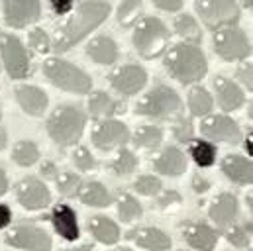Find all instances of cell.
<instances>
[{
	"instance_id": "obj_31",
	"label": "cell",
	"mask_w": 253,
	"mask_h": 251,
	"mask_svg": "<svg viewBox=\"0 0 253 251\" xmlns=\"http://www.w3.org/2000/svg\"><path fill=\"white\" fill-rule=\"evenodd\" d=\"M12 159L20 167H32V165H36L40 161V147L30 139H22V141H18L14 145Z\"/></svg>"
},
{
	"instance_id": "obj_28",
	"label": "cell",
	"mask_w": 253,
	"mask_h": 251,
	"mask_svg": "<svg viewBox=\"0 0 253 251\" xmlns=\"http://www.w3.org/2000/svg\"><path fill=\"white\" fill-rule=\"evenodd\" d=\"M177 36L181 40H185V43H200L202 42V30H200V24L194 16L190 14H179L175 18V24H173Z\"/></svg>"
},
{
	"instance_id": "obj_16",
	"label": "cell",
	"mask_w": 253,
	"mask_h": 251,
	"mask_svg": "<svg viewBox=\"0 0 253 251\" xmlns=\"http://www.w3.org/2000/svg\"><path fill=\"white\" fill-rule=\"evenodd\" d=\"M16 100L20 104V108L28 114V116H34V118H40L43 116V112L47 110L49 106V98H47V92L36 84H18L16 90Z\"/></svg>"
},
{
	"instance_id": "obj_49",
	"label": "cell",
	"mask_w": 253,
	"mask_h": 251,
	"mask_svg": "<svg viewBox=\"0 0 253 251\" xmlns=\"http://www.w3.org/2000/svg\"><path fill=\"white\" fill-rule=\"evenodd\" d=\"M6 190H8V177H6V173L0 169V196L6 194Z\"/></svg>"
},
{
	"instance_id": "obj_12",
	"label": "cell",
	"mask_w": 253,
	"mask_h": 251,
	"mask_svg": "<svg viewBox=\"0 0 253 251\" xmlns=\"http://www.w3.org/2000/svg\"><path fill=\"white\" fill-rule=\"evenodd\" d=\"M110 84L118 94L133 96V94L141 92L143 86L147 84V71L135 63L122 65L110 75Z\"/></svg>"
},
{
	"instance_id": "obj_39",
	"label": "cell",
	"mask_w": 253,
	"mask_h": 251,
	"mask_svg": "<svg viewBox=\"0 0 253 251\" xmlns=\"http://www.w3.org/2000/svg\"><path fill=\"white\" fill-rule=\"evenodd\" d=\"M55 183H57V190H59L61 194L71 196V194L77 192V188L81 185V179H79V175H75V173H61V175L55 177Z\"/></svg>"
},
{
	"instance_id": "obj_3",
	"label": "cell",
	"mask_w": 253,
	"mask_h": 251,
	"mask_svg": "<svg viewBox=\"0 0 253 251\" xmlns=\"http://www.w3.org/2000/svg\"><path fill=\"white\" fill-rule=\"evenodd\" d=\"M86 126V114L79 106L63 104L53 110V114L47 118V133L49 137L61 145V147H71L79 143L83 137Z\"/></svg>"
},
{
	"instance_id": "obj_55",
	"label": "cell",
	"mask_w": 253,
	"mask_h": 251,
	"mask_svg": "<svg viewBox=\"0 0 253 251\" xmlns=\"http://www.w3.org/2000/svg\"><path fill=\"white\" fill-rule=\"evenodd\" d=\"M0 116H2V114H0Z\"/></svg>"
},
{
	"instance_id": "obj_47",
	"label": "cell",
	"mask_w": 253,
	"mask_h": 251,
	"mask_svg": "<svg viewBox=\"0 0 253 251\" xmlns=\"http://www.w3.org/2000/svg\"><path fill=\"white\" fill-rule=\"evenodd\" d=\"M10 220H12V212H10V208H8L6 204H0V230L6 228V226L10 224Z\"/></svg>"
},
{
	"instance_id": "obj_24",
	"label": "cell",
	"mask_w": 253,
	"mask_h": 251,
	"mask_svg": "<svg viewBox=\"0 0 253 251\" xmlns=\"http://www.w3.org/2000/svg\"><path fill=\"white\" fill-rule=\"evenodd\" d=\"M210 220L216 226H228L236 220L238 216V198L230 192H222L220 196L214 198V202L210 204Z\"/></svg>"
},
{
	"instance_id": "obj_42",
	"label": "cell",
	"mask_w": 253,
	"mask_h": 251,
	"mask_svg": "<svg viewBox=\"0 0 253 251\" xmlns=\"http://www.w3.org/2000/svg\"><path fill=\"white\" fill-rule=\"evenodd\" d=\"M175 137L179 141L192 139V124H190L189 118H179V126H175Z\"/></svg>"
},
{
	"instance_id": "obj_23",
	"label": "cell",
	"mask_w": 253,
	"mask_h": 251,
	"mask_svg": "<svg viewBox=\"0 0 253 251\" xmlns=\"http://www.w3.org/2000/svg\"><path fill=\"white\" fill-rule=\"evenodd\" d=\"M88 110L94 118H114L126 112V104L120 100H114L104 90H94L88 98Z\"/></svg>"
},
{
	"instance_id": "obj_41",
	"label": "cell",
	"mask_w": 253,
	"mask_h": 251,
	"mask_svg": "<svg viewBox=\"0 0 253 251\" xmlns=\"http://www.w3.org/2000/svg\"><path fill=\"white\" fill-rule=\"evenodd\" d=\"M236 77H238V81L248 88V90H252L253 88V73H252V61L250 59H244V61H240L238 65V71H236Z\"/></svg>"
},
{
	"instance_id": "obj_35",
	"label": "cell",
	"mask_w": 253,
	"mask_h": 251,
	"mask_svg": "<svg viewBox=\"0 0 253 251\" xmlns=\"http://www.w3.org/2000/svg\"><path fill=\"white\" fill-rule=\"evenodd\" d=\"M135 167H137V157H135V153L129 151V149H120L118 155H116L114 161H112V171H114L116 175H120V177H126L129 173H133Z\"/></svg>"
},
{
	"instance_id": "obj_20",
	"label": "cell",
	"mask_w": 253,
	"mask_h": 251,
	"mask_svg": "<svg viewBox=\"0 0 253 251\" xmlns=\"http://www.w3.org/2000/svg\"><path fill=\"white\" fill-rule=\"evenodd\" d=\"M222 173L238 185H252L253 181V165L250 157H244L238 153L234 155L230 153L222 159Z\"/></svg>"
},
{
	"instance_id": "obj_40",
	"label": "cell",
	"mask_w": 253,
	"mask_h": 251,
	"mask_svg": "<svg viewBox=\"0 0 253 251\" xmlns=\"http://www.w3.org/2000/svg\"><path fill=\"white\" fill-rule=\"evenodd\" d=\"M71 157H73V163L77 165V169H81V171H92L96 167V161L86 147H75Z\"/></svg>"
},
{
	"instance_id": "obj_19",
	"label": "cell",
	"mask_w": 253,
	"mask_h": 251,
	"mask_svg": "<svg viewBox=\"0 0 253 251\" xmlns=\"http://www.w3.org/2000/svg\"><path fill=\"white\" fill-rule=\"evenodd\" d=\"M126 238L129 242L137 244L139 248L149 251H167L171 248V238L157 228H137L127 232Z\"/></svg>"
},
{
	"instance_id": "obj_26",
	"label": "cell",
	"mask_w": 253,
	"mask_h": 251,
	"mask_svg": "<svg viewBox=\"0 0 253 251\" xmlns=\"http://www.w3.org/2000/svg\"><path fill=\"white\" fill-rule=\"evenodd\" d=\"M77 196L83 204L86 206H94V208H104L112 204V196L106 190V187L102 183L90 181V183H83L77 188Z\"/></svg>"
},
{
	"instance_id": "obj_33",
	"label": "cell",
	"mask_w": 253,
	"mask_h": 251,
	"mask_svg": "<svg viewBox=\"0 0 253 251\" xmlns=\"http://www.w3.org/2000/svg\"><path fill=\"white\" fill-rule=\"evenodd\" d=\"M141 12H143V2L141 0H124L118 6V12H116L118 24L122 28H131L139 20Z\"/></svg>"
},
{
	"instance_id": "obj_46",
	"label": "cell",
	"mask_w": 253,
	"mask_h": 251,
	"mask_svg": "<svg viewBox=\"0 0 253 251\" xmlns=\"http://www.w3.org/2000/svg\"><path fill=\"white\" fill-rule=\"evenodd\" d=\"M192 188H194V192L202 194V192H206V190L210 188V183H208L204 177H200V175H194V179H192Z\"/></svg>"
},
{
	"instance_id": "obj_1",
	"label": "cell",
	"mask_w": 253,
	"mask_h": 251,
	"mask_svg": "<svg viewBox=\"0 0 253 251\" xmlns=\"http://www.w3.org/2000/svg\"><path fill=\"white\" fill-rule=\"evenodd\" d=\"M110 16V4L106 0H86L77 6L71 18L61 26L55 36L53 49L57 53H65L77 43H81L90 32H94L106 18Z\"/></svg>"
},
{
	"instance_id": "obj_48",
	"label": "cell",
	"mask_w": 253,
	"mask_h": 251,
	"mask_svg": "<svg viewBox=\"0 0 253 251\" xmlns=\"http://www.w3.org/2000/svg\"><path fill=\"white\" fill-rule=\"evenodd\" d=\"M42 175H45V177H49V179H55V177H57L55 165H53L51 161H45V163L42 165Z\"/></svg>"
},
{
	"instance_id": "obj_29",
	"label": "cell",
	"mask_w": 253,
	"mask_h": 251,
	"mask_svg": "<svg viewBox=\"0 0 253 251\" xmlns=\"http://www.w3.org/2000/svg\"><path fill=\"white\" fill-rule=\"evenodd\" d=\"M187 104H189V110L192 116L200 118V116H208L214 108V98L212 94L202 88V86H192L189 92V98H187Z\"/></svg>"
},
{
	"instance_id": "obj_45",
	"label": "cell",
	"mask_w": 253,
	"mask_h": 251,
	"mask_svg": "<svg viewBox=\"0 0 253 251\" xmlns=\"http://www.w3.org/2000/svg\"><path fill=\"white\" fill-rule=\"evenodd\" d=\"M51 8L57 16H65L73 10V0H51Z\"/></svg>"
},
{
	"instance_id": "obj_9",
	"label": "cell",
	"mask_w": 253,
	"mask_h": 251,
	"mask_svg": "<svg viewBox=\"0 0 253 251\" xmlns=\"http://www.w3.org/2000/svg\"><path fill=\"white\" fill-rule=\"evenodd\" d=\"M0 59L10 79H26L30 75V55L24 47V43L12 36L2 34L0 36Z\"/></svg>"
},
{
	"instance_id": "obj_6",
	"label": "cell",
	"mask_w": 253,
	"mask_h": 251,
	"mask_svg": "<svg viewBox=\"0 0 253 251\" xmlns=\"http://www.w3.org/2000/svg\"><path fill=\"white\" fill-rule=\"evenodd\" d=\"M43 75L49 79L53 86L67 90V92L86 94L92 88V79L81 67L63 61L59 57H49L43 63Z\"/></svg>"
},
{
	"instance_id": "obj_44",
	"label": "cell",
	"mask_w": 253,
	"mask_h": 251,
	"mask_svg": "<svg viewBox=\"0 0 253 251\" xmlns=\"http://www.w3.org/2000/svg\"><path fill=\"white\" fill-rule=\"evenodd\" d=\"M151 2L163 12H179L185 4V0H151Z\"/></svg>"
},
{
	"instance_id": "obj_14",
	"label": "cell",
	"mask_w": 253,
	"mask_h": 251,
	"mask_svg": "<svg viewBox=\"0 0 253 251\" xmlns=\"http://www.w3.org/2000/svg\"><path fill=\"white\" fill-rule=\"evenodd\" d=\"M42 16L40 0H4V20L10 28L22 30Z\"/></svg>"
},
{
	"instance_id": "obj_37",
	"label": "cell",
	"mask_w": 253,
	"mask_h": 251,
	"mask_svg": "<svg viewBox=\"0 0 253 251\" xmlns=\"http://www.w3.org/2000/svg\"><path fill=\"white\" fill-rule=\"evenodd\" d=\"M133 187L143 196H155L161 190V181L157 177H153V175H141V177H137Z\"/></svg>"
},
{
	"instance_id": "obj_52",
	"label": "cell",
	"mask_w": 253,
	"mask_h": 251,
	"mask_svg": "<svg viewBox=\"0 0 253 251\" xmlns=\"http://www.w3.org/2000/svg\"><path fill=\"white\" fill-rule=\"evenodd\" d=\"M240 2H242V6H244V8H248V10L253 6V0H240Z\"/></svg>"
},
{
	"instance_id": "obj_38",
	"label": "cell",
	"mask_w": 253,
	"mask_h": 251,
	"mask_svg": "<svg viewBox=\"0 0 253 251\" xmlns=\"http://www.w3.org/2000/svg\"><path fill=\"white\" fill-rule=\"evenodd\" d=\"M250 234H252V224H248V226H232L226 232V238L236 248H244V246L250 244Z\"/></svg>"
},
{
	"instance_id": "obj_8",
	"label": "cell",
	"mask_w": 253,
	"mask_h": 251,
	"mask_svg": "<svg viewBox=\"0 0 253 251\" xmlns=\"http://www.w3.org/2000/svg\"><path fill=\"white\" fill-rule=\"evenodd\" d=\"M194 10L204 22V26L212 30L236 26L242 16V8L236 0H196Z\"/></svg>"
},
{
	"instance_id": "obj_13",
	"label": "cell",
	"mask_w": 253,
	"mask_h": 251,
	"mask_svg": "<svg viewBox=\"0 0 253 251\" xmlns=\"http://www.w3.org/2000/svg\"><path fill=\"white\" fill-rule=\"evenodd\" d=\"M6 244L26 251H51V238L36 226H16L6 236Z\"/></svg>"
},
{
	"instance_id": "obj_25",
	"label": "cell",
	"mask_w": 253,
	"mask_h": 251,
	"mask_svg": "<svg viewBox=\"0 0 253 251\" xmlns=\"http://www.w3.org/2000/svg\"><path fill=\"white\" fill-rule=\"evenodd\" d=\"M86 55L98 65H112L118 61V45L108 36H96L86 45Z\"/></svg>"
},
{
	"instance_id": "obj_30",
	"label": "cell",
	"mask_w": 253,
	"mask_h": 251,
	"mask_svg": "<svg viewBox=\"0 0 253 251\" xmlns=\"http://www.w3.org/2000/svg\"><path fill=\"white\" fill-rule=\"evenodd\" d=\"M135 147L141 149H155L163 141V129L159 126H139L133 135H129Z\"/></svg>"
},
{
	"instance_id": "obj_34",
	"label": "cell",
	"mask_w": 253,
	"mask_h": 251,
	"mask_svg": "<svg viewBox=\"0 0 253 251\" xmlns=\"http://www.w3.org/2000/svg\"><path fill=\"white\" fill-rule=\"evenodd\" d=\"M143 210H141V204L127 192H122L118 196V216L122 222H133L137 218H141Z\"/></svg>"
},
{
	"instance_id": "obj_2",
	"label": "cell",
	"mask_w": 253,
	"mask_h": 251,
	"mask_svg": "<svg viewBox=\"0 0 253 251\" xmlns=\"http://www.w3.org/2000/svg\"><path fill=\"white\" fill-rule=\"evenodd\" d=\"M165 71L181 84H192L206 77L208 61L204 51L194 43H177L165 51Z\"/></svg>"
},
{
	"instance_id": "obj_32",
	"label": "cell",
	"mask_w": 253,
	"mask_h": 251,
	"mask_svg": "<svg viewBox=\"0 0 253 251\" xmlns=\"http://www.w3.org/2000/svg\"><path fill=\"white\" fill-rule=\"evenodd\" d=\"M190 157L198 167H210L216 161V145L206 139H190Z\"/></svg>"
},
{
	"instance_id": "obj_50",
	"label": "cell",
	"mask_w": 253,
	"mask_h": 251,
	"mask_svg": "<svg viewBox=\"0 0 253 251\" xmlns=\"http://www.w3.org/2000/svg\"><path fill=\"white\" fill-rule=\"evenodd\" d=\"M252 141H253V133L250 131L248 137H246V143H244L246 145V151H248V157H252Z\"/></svg>"
},
{
	"instance_id": "obj_36",
	"label": "cell",
	"mask_w": 253,
	"mask_h": 251,
	"mask_svg": "<svg viewBox=\"0 0 253 251\" xmlns=\"http://www.w3.org/2000/svg\"><path fill=\"white\" fill-rule=\"evenodd\" d=\"M28 42H30V47H32L36 53H40V55H45V53L51 49V40H49V36H47L42 28L32 30Z\"/></svg>"
},
{
	"instance_id": "obj_21",
	"label": "cell",
	"mask_w": 253,
	"mask_h": 251,
	"mask_svg": "<svg viewBox=\"0 0 253 251\" xmlns=\"http://www.w3.org/2000/svg\"><path fill=\"white\" fill-rule=\"evenodd\" d=\"M51 222H53L55 232H57L63 240H67V242H75V240H79L81 232H79L77 214H75V210H73L69 204H57V206L53 208Z\"/></svg>"
},
{
	"instance_id": "obj_11",
	"label": "cell",
	"mask_w": 253,
	"mask_h": 251,
	"mask_svg": "<svg viewBox=\"0 0 253 251\" xmlns=\"http://www.w3.org/2000/svg\"><path fill=\"white\" fill-rule=\"evenodd\" d=\"M200 133L208 141H222V143H240L242 129L230 116L226 114H208L200 122Z\"/></svg>"
},
{
	"instance_id": "obj_10",
	"label": "cell",
	"mask_w": 253,
	"mask_h": 251,
	"mask_svg": "<svg viewBox=\"0 0 253 251\" xmlns=\"http://www.w3.org/2000/svg\"><path fill=\"white\" fill-rule=\"evenodd\" d=\"M129 135L131 133L124 122L114 120V118H102L92 127L90 139H92L94 147H98L100 151H112V149L127 143Z\"/></svg>"
},
{
	"instance_id": "obj_51",
	"label": "cell",
	"mask_w": 253,
	"mask_h": 251,
	"mask_svg": "<svg viewBox=\"0 0 253 251\" xmlns=\"http://www.w3.org/2000/svg\"><path fill=\"white\" fill-rule=\"evenodd\" d=\"M6 141H8V137H6V131L0 127V151L6 147Z\"/></svg>"
},
{
	"instance_id": "obj_17",
	"label": "cell",
	"mask_w": 253,
	"mask_h": 251,
	"mask_svg": "<svg viewBox=\"0 0 253 251\" xmlns=\"http://www.w3.org/2000/svg\"><path fill=\"white\" fill-rule=\"evenodd\" d=\"M214 90H216L218 104L224 112L240 110L246 102V94H244L242 86L228 77H216L214 79Z\"/></svg>"
},
{
	"instance_id": "obj_54",
	"label": "cell",
	"mask_w": 253,
	"mask_h": 251,
	"mask_svg": "<svg viewBox=\"0 0 253 251\" xmlns=\"http://www.w3.org/2000/svg\"><path fill=\"white\" fill-rule=\"evenodd\" d=\"M79 251H84V250H79Z\"/></svg>"
},
{
	"instance_id": "obj_15",
	"label": "cell",
	"mask_w": 253,
	"mask_h": 251,
	"mask_svg": "<svg viewBox=\"0 0 253 251\" xmlns=\"http://www.w3.org/2000/svg\"><path fill=\"white\" fill-rule=\"evenodd\" d=\"M16 196H18V202L26 210H42V208L51 204L49 188L36 177L22 179L18 183V187H16Z\"/></svg>"
},
{
	"instance_id": "obj_43",
	"label": "cell",
	"mask_w": 253,
	"mask_h": 251,
	"mask_svg": "<svg viewBox=\"0 0 253 251\" xmlns=\"http://www.w3.org/2000/svg\"><path fill=\"white\" fill-rule=\"evenodd\" d=\"M181 202H183V198H181V194L175 192V190H169V192H165V194L159 198V206H161L163 210H171L173 206H179Z\"/></svg>"
},
{
	"instance_id": "obj_4",
	"label": "cell",
	"mask_w": 253,
	"mask_h": 251,
	"mask_svg": "<svg viewBox=\"0 0 253 251\" xmlns=\"http://www.w3.org/2000/svg\"><path fill=\"white\" fill-rule=\"evenodd\" d=\"M169 40H171V34H169L167 26L159 18L147 16V18L135 22L131 42H133L135 51L143 59L161 57L169 47Z\"/></svg>"
},
{
	"instance_id": "obj_27",
	"label": "cell",
	"mask_w": 253,
	"mask_h": 251,
	"mask_svg": "<svg viewBox=\"0 0 253 251\" xmlns=\"http://www.w3.org/2000/svg\"><path fill=\"white\" fill-rule=\"evenodd\" d=\"M88 228L92 232V236L100 242V244H116L120 240V228L116 226V222H112L106 216H96L88 222Z\"/></svg>"
},
{
	"instance_id": "obj_5",
	"label": "cell",
	"mask_w": 253,
	"mask_h": 251,
	"mask_svg": "<svg viewBox=\"0 0 253 251\" xmlns=\"http://www.w3.org/2000/svg\"><path fill=\"white\" fill-rule=\"evenodd\" d=\"M181 110H183V100L179 92L167 84H159L151 88L135 104L137 116L153 118V120H171L175 116H181Z\"/></svg>"
},
{
	"instance_id": "obj_18",
	"label": "cell",
	"mask_w": 253,
	"mask_h": 251,
	"mask_svg": "<svg viewBox=\"0 0 253 251\" xmlns=\"http://www.w3.org/2000/svg\"><path fill=\"white\" fill-rule=\"evenodd\" d=\"M153 167L165 177H179L187 171V157L179 147H165L153 159Z\"/></svg>"
},
{
	"instance_id": "obj_22",
	"label": "cell",
	"mask_w": 253,
	"mask_h": 251,
	"mask_svg": "<svg viewBox=\"0 0 253 251\" xmlns=\"http://www.w3.org/2000/svg\"><path fill=\"white\" fill-rule=\"evenodd\" d=\"M183 236L190 248L198 251H212L218 244V234L210 226L200 222H190L183 226Z\"/></svg>"
},
{
	"instance_id": "obj_7",
	"label": "cell",
	"mask_w": 253,
	"mask_h": 251,
	"mask_svg": "<svg viewBox=\"0 0 253 251\" xmlns=\"http://www.w3.org/2000/svg\"><path fill=\"white\" fill-rule=\"evenodd\" d=\"M214 51L226 61H244L252 55V42L238 26H224L214 32Z\"/></svg>"
},
{
	"instance_id": "obj_53",
	"label": "cell",
	"mask_w": 253,
	"mask_h": 251,
	"mask_svg": "<svg viewBox=\"0 0 253 251\" xmlns=\"http://www.w3.org/2000/svg\"><path fill=\"white\" fill-rule=\"evenodd\" d=\"M116 251H131V250H127V248H118Z\"/></svg>"
}]
</instances>
